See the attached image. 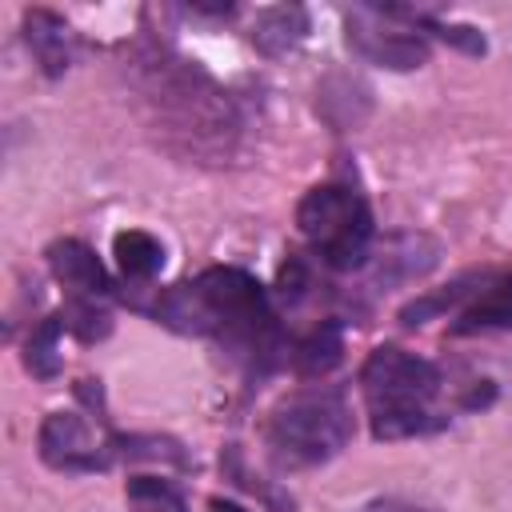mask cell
<instances>
[{"label": "cell", "instance_id": "cell-1", "mask_svg": "<svg viewBox=\"0 0 512 512\" xmlns=\"http://www.w3.org/2000/svg\"><path fill=\"white\" fill-rule=\"evenodd\" d=\"M124 80L144 116V128L164 152L184 164H228L236 156V104L196 60L144 40L128 52Z\"/></svg>", "mask_w": 512, "mask_h": 512}, {"label": "cell", "instance_id": "cell-2", "mask_svg": "<svg viewBox=\"0 0 512 512\" xmlns=\"http://www.w3.org/2000/svg\"><path fill=\"white\" fill-rule=\"evenodd\" d=\"M152 316L172 332L216 340L252 372L276 364L280 352L276 312L264 284L244 268H208L196 280H180L164 288Z\"/></svg>", "mask_w": 512, "mask_h": 512}, {"label": "cell", "instance_id": "cell-3", "mask_svg": "<svg viewBox=\"0 0 512 512\" xmlns=\"http://www.w3.org/2000/svg\"><path fill=\"white\" fill-rule=\"evenodd\" d=\"M440 368L396 344L368 352L360 368V392L368 404V424L376 440H408L444 428V416L432 408L440 396Z\"/></svg>", "mask_w": 512, "mask_h": 512}, {"label": "cell", "instance_id": "cell-4", "mask_svg": "<svg viewBox=\"0 0 512 512\" xmlns=\"http://www.w3.org/2000/svg\"><path fill=\"white\" fill-rule=\"evenodd\" d=\"M352 440V408L340 388H300L284 396L264 424L268 460L280 472H300L328 464Z\"/></svg>", "mask_w": 512, "mask_h": 512}, {"label": "cell", "instance_id": "cell-5", "mask_svg": "<svg viewBox=\"0 0 512 512\" xmlns=\"http://www.w3.org/2000/svg\"><path fill=\"white\" fill-rule=\"evenodd\" d=\"M296 228L320 264L352 272L372 252V212L368 200L348 184H316L296 208Z\"/></svg>", "mask_w": 512, "mask_h": 512}, {"label": "cell", "instance_id": "cell-6", "mask_svg": "<svg viewBox=\"0 0 512 512\" xmlns=\"http://www.w3.org/2000/svg\"><path fill=\"white\" fill-rule=\"evenodd\" d=\"M48 264H52L56 280L68 288V308L60 312L64 328H72L84 344L104 340L112 332V312H108L112 280H108L104 264L96 260V252L80 240H56L48 248Z\"/></svg>", "mask_w": 512, "mask_h": 512}, {"label": "cell", "instance_id": "cell-7", "mask_svg": "<svg viewBox=\"0 0 512 512\" xmlns=\"http://www.w3.org/2000/svg\"><path fill=\"white\" fill-rule=\"evenodd\" d=\"M344 28H348V44L380 68L404 72V68H420L428 60V44L416 32V24L408 20V8L356 4L344 16Z\"/></svg>", "mask_w": 512, "mask_h": 512}, {"label": "cell", "instance_id": "cell-8", "mask_svg": "<svg viewBox=\"0 0 512 512\" xmlns=\"http://www.w3.org/2000/svg\"><path fill=\"white\" fill-rule=\"evenodd\" d=\"M40 456L56 472H100L116 460V436H100L80 412H52L40 424Z\"/></svg>", "mask_w": 512, "mask_h": 512}, {"label": "cell", "instance_id": "cell-9", "mask_svg": "<svg viewBox=\"0 0 512 512\" xmlns=\"http://www.w3.org/2000/svg\"><path fill=\"white\" fill-rule=\"evenodd\" d=\"M24 44L48 80H56L72 68V28L64 24V16H56L48 8L24 12Z\"/></svg>", "mask_w": 512, "mask_h": 512}, {"label": "cell", "instance_id": "cell-10", "mask_svg": "<svg viewBox=\"0 0 512 512\" xmlns=\"http://www.w3.org/2000/svg\"><path fill=\"white\" fill-rule=\"evenodd\" d=\"M304 36H308V12H304L300 4H272V8H260L256 20H252V32H248V40H252L264 56H284V52H292Z\"/></svg>", "mask_w": 512, "mask_h": 512}, {"label": "cell", "instance_id": "cell-11", "mask_svg": "<svg viewBox=\"0 0 512 512\" xmlns=\"http://www.w3.org/2000/svg\"><path fill=\"white\" fill-rule=\"evenodd\" d=\"M340 352H344V336H340V324L336 320H324L316 332H308L292 360H296V372L300 376H328L336 364H340Z\"/></svg>", "mask_w": 512, "mask_h": 512}, {"label": "cell", "instance_id": "cell-12", "mask_svg": "<svg viewBox=\"0 0 512 512\" xmlns=\"http://www.w3.org/2000/svg\"><path fill=\"white\" fill-rule=\"evenodd\" d=\"M116 264L128 280H152L164 268V244L152 232L128 228L116 236Z\"/></svg>", "mask_w": 512, "mask_h": 512}, {"label": "cell", "instance_id": "cell-13", "mask_svg": "<svg viewBox=\"0 0 512 512\" xmlns=\"http://www.w3.org/2000/svg\"><path fill=\"white\" fill-rule=\"evenodd\" d=\"M480 328H512V276L492 284L456 324V332H480Z\"/></svg>", "mask_w": 512, "mask_h": 512}, {"label": "cell", "instance_id": "cell-14", "mask_svg": "<svg viewBox=\"0 0 512 512\" xmlns=\"http://www.w3.org/2000/svg\"><path fill=\"white\" fill-rule=\"evenodd\" d=\"M60 328H64V316H48V320H40V324L28 332V340H24V368H28L32 376H40V380H52V376L60 372V352H56Z\"/></svg>", "mask_w": 512, "mask_h": 512}, {"label": "cell", "instance_id": "cell-15", "mask_svg": "<svg viewBox=\"0 0 512 512\" xmlns=\"http://www.w3.org/2000/svg\"><path fill=\"white\" fill-rule=\"evenodd\" d=\"M128 508L132 512H188L184 496L160 476H132L128 480Z\"/></svg>", "mask_w": 512, "mask_h": 512}, {"label": "cell", "instance_id": "cell-16", "mask_svg": "<svg viewBox=\"0 0 512 512\" xmlns=\"http://www.w3.org/2000/svg\"><path fill=\"white\" fill-rule=\"evenodd\" d=\"M364 512H428V508H412V504H400V500H376Z\"/></svg>", "mask_w": 512, "mask_h": 512}, {"label": "cell", "instance_id": "cell-17", "mask_svg": "<svg viewBox=\"0 0 512 512\" xmlns=\"http://www.w3.org/2000/svg\"><path fill=\"white\" fill-rule=\"evenodd\" d=\"M212 512H248V508H240V504H232V500H212Z\"/></svg>", "mask_w": 512, "mask_h": 512}]
</instances>
